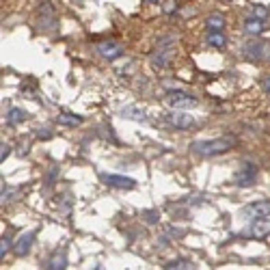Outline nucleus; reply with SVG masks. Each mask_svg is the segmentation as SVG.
I'll list each match as a JSON object with an SVG mask.
<instances>
[{"label":"nucleus","instance_id":"nucleus-21","mask_svg":"<svg viewBox=\"0 0 270 270\" xmlns=\"http://www.w3.org/2000/svg\"><path fill=\"white\" fill-rule=\"evenodd\" d=\"M162 11L167 13V15H173V13L177 11V0H164V4H162Z\"/></svg>","mask_w":270,"mask_h":270},{"label":"nucleus","instance_id":"nucleus-4","mask_svg":"<svg viewBox=\"0 0 270 270\" xmlns=\"http://www.w3.org/2000/svg\"><path fill=\"white\" fill-rule=\"evenodd\" d=\"M102 182L110 188H123V190H132L136 188V182L132 177H126V175H115V173H104L102 175Z\"/></svg>","mask_w":270,"mask_h":270},{"label":"nucleus","instance_id":"nucleus-9","mask_svg":"<svg viewBox=\"0 0 270 270\" xmlns=\"http://www.w3.org/2000/svg\"><path fill=\"white\" fill-rule=\"evenodd\" d=\"M37 11H39V26H41V28H48V26H54V24H56V19H54V9H52L50 2L41 4Z\"/></svg>","mask_w":270,"mask_h":270},{"label":"nucleus","instance_id":"nucleus-7","mask_svg":"<svg viewBox=\"0 0 270 270\" xmlns=\"http://www.w3.org/2000/svg\"><path fill=\"white\" fill-rule=\"evenodd\" d=\"M255 177H258V169H255L253 164H245V167L236 173V184H238V186H251V184H255Z\"/></svg>","mask_w":270,"mask_h":270},{"label":"nucleus","instance_id":"nucleus-3","mask_svg":"<svg viewBox=\"0 0 270 270\" xmlns=\"http://www.w3.org/2000/svg\"><path fill=\"white\" fill-rule=\"evenodd\" d=\"M164 102L169 104L173 110H182V108H193L197 106V97L190 95V93H184V91H167V95H164Z\"/></svg>","mask_w":270,"mask_h":270},{"label":"nucleus","instance_id":"nucleus-14","mask_svg":"<svg viewBox=\"0 0 270 270\" xmlns=\"http://www.w3.org/2000/svg\"><path fill=\"white\" fill-rule=\"evenodd\" d=\"M264 30H266L264 19L253 17V19H247V22H245V32H249V35H262Z\"/></svg>","mask_w":270,"mask_h":270},{"label":"nucleus","instance_id":"nucleus-23","mask_svg":"<svg viewBox=\"0 0 270 270\" xmlns=\"http://www.w3.org/2000/svg\"><path fill=\"white\" fill-rule=\"evenodd\" d=\"M9 249H11V238H9V236H4L2 242H0V255L4 258V255L9 253Z\"/></svg>","mask_w":270,"mask_h":270},{"label":"nucleus","instance_id":"nucleus-26","mask_svg":"<svg viewBox=\"0 0 270 270\" xmlns=\"http://www.w3.org/2000/svg\"><path fill=\"white\" fill-rule=\"evenodd\" d=\"M264 91L270 95V78H266V80H264Z\"/></svg>","mask_w":270,"mask_h":270},{"label":"nucleus","instance_id":"nucleus-15","mask_svg":"<svg viewBox=\"0 0 270 270\" xmlns=\"http://www.w3.org/2000/svg\"><path fill=\"white\" fill-rule=\"evenodd\" d=\"M121 117H123V119H134V121H145V119H147V117H145V110L136 108V106L121 108Z\"/></svg>","mask_w":270,"mask_h":270},{"label":"nucleus","instance_id":"nucleus-6","mask_svg":"<svg viewBox=\"0 0 270 270\" xmlns=\"http://www.w3.org/2000/svg\"><path fill=\"white\" fill-rule=\"evenodd\" d=\"M245 214L253 216V219H268L270 216V201L262 199V201H253L245 208Z\"/></svg>","mask_w":270,"mask_h":270},{"label":"nucleus","instance_id":"nucleus-8","mask_svg":"<svg viewBox=\"0 0 270 270\" xmlns=\"http://www.w3.org/2000/svg\"><path fill=\"white\" fill-rule=\"evenodd\" d=\"M97 50H100V54L104 58H108V61H113V58H119L123 54V48L119 43H115V41H104L97 45Z\"/></svg>","mask_w":270,"mask_h":270},{"label":"nucleus","instance_id":"nucleus-12","mask_svg":"<svg viewBox=\"0 0 270 270\" xmlns=\"http://www.w3.org/2000/svg\"><path fill=\"white\" fill-rule=\"evenodd\" d=\"M82 121H84V117L71 115V113H61V115L56 117V123H58V126H67V128H76V126H80Z\"/></svg>","mask_w":270,"mask_h":270},{"label":"nucleus","instance_id":"nucleus-1","mask_svg":"<svg viewBox=\"0 0 270 270\" xmlns=\"http://www.w3.org/2000/svg\"><path fill=\"white\" fill-rule=\"evenodd\" d=\"M236 145H238V138L236 136H219V138H212V141H195L190 145V151L193 154H199V156H221V154H227L232 151Z\"/></svg>","mask_w":270,"mask_h":270},{"label":"nucleus","instance_id":"nucleus-20","mask_svg":"<svg viewBox=\"0 0 270 270\" xmlns=\"http://www.w3.org/2000/svg\"><path fill=\"white\" fill-rule=\"evenodd\" d=\"M164 270H193L190 262H184V260H175V262H169Z\"/></svg>","mask_w":270,"mask_h":270},{"label":"nucleus","instance_id":"nucleus-10","mask_svg":"<svg viewBox=\"0 0 270 270\" xmlns=\"http://www.w3.org/2000/svg\"><path fill=\"white\" fill-rule=\"evenodd\" d=\"M32 245H35V232H28V234L19 236V240L15 242V249H13V251L17 255H28Z\"/></svg>","mask_w":270,"mask_h":270},{"label":"nucleus","instance_id":"nucleus-5","mask_svg":"<svg viewBox=\"0 0 270 270\" xmlns=\"http://www.w3.org/2000/svg\"><path fill=\"white\" fill-rule=\"evenodd\" d=\"M167 119H169L171 126H175L180 130H188V128L195 126V117L188 115V113H182V110H173V113H169Z\"/></svg>","mask_w":270,"mask_h":270},{"label":"nucleus","instance_id":"nucleus-25","mask_svg":"<svg viewBox=\"0 0 270 270\" xmlns=\"http://www.w3.org/2000/svg\"><path fill=\"white\" fill-rule=\"evenodd\" d=\"M11 147H9V145H2V151H0V162H4L6 160V158H9V154H11V151H9Z\"/></svg>","mask_w":270,"mask_h":270},{"label":"nucleus","instance_id":"nucleus-16","mask_svg":"<svg viewBox=\"0 0 270 270\" xmlns=\"http://www.w3.org/2000/svg\"><path fill=\"white\" fill-rule=\"evenodd\" d=\"M208 28H210V32H223V28H225V17H223L221 13L210 15L208 17Z\"/></svg>","mask_w":270,"mask_h":270},{"label":"nucleus","instance_id":"nucleus-22","mask_svg":"<svg viewBox=\"0 0 270 270\" xmlns=\"http://www.w3.org/2000/svg\"><path fill=\"white\" fill-rule=\"evenodd\" d=\"M253 13H255V17H258V19H266L268 17V9H266L264 4H255L253 6Z\"/></svg>","mask_w":270,"mask_h":270},{"label":"nucleus","instance_id":"nucleus-17","mask_svg":"<svg viewBox=\"0 0 270 270\" xmlns=\"http://www.w3.org/2000/svg\"><path fill=\"white\" fill-rule=\"evenodd\" d=\"M24 121H26V113L22 108H11L9 115H6V123H9V126H19V123H24Z\"/></svg>","mask_w":270,"mask_h":270},{"label":"nucleus","instance_id":"nucleus-24","mask_svg":"<svg viewBox=\"0 0 270 270\" xmlns=\"http://www.w3.org/2000/svg\"><path fill=\"white\" fill-rule=\"evenodd\" d=\"M143 216L147 219V223H151V225H154V223H158V212H145Z\"/></svg>","mask_w":270,"mask_h":270},{"label":"nucleus","instance_id":"nucleus-2","mask_svg":"<svg viewBox=\"0 0 270 270\" xmlns=\"http://www.w3.org/2000/svg\"><path fill=\"white\" fill-rule=\"evenodd\" d=\"M171 43H175L173 37H167L158 43L154 56H151V63H154L156 67H167V65L171 63V58H173V54H175V45H171Z\"/></svg>","mask_w":270,"mask_h":270},{"label":"nucleus","instance_id":"nucleus-19","mask_svg":"<svg viewBox=\"0 0 270 270\" xmlns=\"http://www.w3.org/2000/svg\"><path fill=\"white\" fill-rule=\"evenodd\" d=\"M65 268H67V255L61 251L50 260V270H65Z\"/></svg>","mask_w":270,"mask_h":270},{"label":"nucleus","instance_id":"nucleus-13","mask_svg":"<svg viewBox=\"0 0 270 270\" xmlns=\"http://www.w3.org/2000/svg\"><path fill=\"white\" fill-rule=\"evenodd\" d=\"M245 54L249 58H253V61H260V58H264V54H266V45L264 43H247Z\"/></svg>","mask_w":270,"mask_h":270},{"label":"nucleus","instance_id":"nucleus-18","mask_svg":"<svg viewBox=\"0 0 270 270\" xmlns=\"http://www.w3.org/2000/svg\"><path fill=\"white\" fill-rule=\"evenodd\" d=\"M208 45H212L216 50H223L227 45V37L223 32H210L208 35Z\"/></svg>","mask_w":270,"mask_h":270},{"label":"nucleus","instance_id":"nucleus-27","mask_svg":"<svg viewBox=\"0 0 270 270\" xmlns=\"http://www.w3.org/2000/svg\"><path fill=\"white\" fill-rule=\"evenodd\" d=\"M145 2H147V4H156L158 0H145Z\"/></svg>","mask_w":270,"mask_h":270},{"label":"nucleus","instance_id":"nucleus-11","mask_svg":"<svg viewBox=\"0 0 270 270\" xmlns=\"http://www.w3.org/2000/svg\"><path fill=\"white\" fill-rule=\"evenodd\" d=\"M251 234L255 238H266V236H270V219H255Z\"/></svg>","mask_w":270,"mask_h":270}]
</instances>
